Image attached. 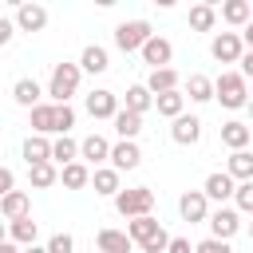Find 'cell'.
I'll return each instance as SVG.
<instances>
[{
	"label": "cell",
	"instance_id": "cell-1",
	"mask_svg": "<svg viewBox=\"0 0 253 253\" xmlns=\"http://www.w3.org/2000/svg\"><path fill=\"white\" fill-rule=\"evenodd\" d=\"M213 87H217V103H221L225 111H241V107H249V99H253L241 71H221V75L213 79Z\"/></svg>",
	"mask_w": 253,
	"mask_h": 253
},
{
	"label": "cell",
	"instance_id": "cell-2",
	"mask_svg": "<svg viewBox=\"0 0 253 253\" xmlns=\"http://www.w3.org/2000/svg\"><path fill=\"white\" fill-rule=\"evenodd\" d=\"M79 79H83V67L79 63H55L51 67V79H47L51 103H71V95L79 91Z\"/></svg>",
	"mask_w": 253,
	"mask_h": 253
},
{
	"label": "cell",
	"instance_id": "cell-3",
	"mask_svg": "<svg viewBox=\"0 0 253 253\" xmlns=\"http://www.w3.org/2000/svg\"><path fill=\"white\" fill-rule=\"evenodd\" d=\"M115 210H119L126 221H134V217H150V210H154V190H150V186L123 190V194L115 198Z\"/></svg>",
	"mask_w": 253,
	"mask_h": 253
},
{
	"label": "cell",
	"instance_id": "cell-4",
	"mask_svg": "<svg viewBox=\"0 0 253 253\" xmlns=\"http://www.w3.org/2000/svg\"><path fill=\"white\" fill-rule=\"evenodd\" d=\"M150 40H154V32H150L146 20H123V24L115 28V47L126 51V55H130V51H142Z\"/></svg>",
	"mask_w": 253,
	"mask_h": 253
},
{
	"label": "cell",
	"instance_id": "cell-5",
	"mask_svg": "<svg viewBox=\"0 0 253 253\" xmlns=\"http://www.w3.org/2000/svg\"><path fill=\"white\" fill-rule=\"evenodd\" d=\"M245 51H249V47H245L241 32H217V36L210 40V55H213L217 63H241Z\"/></svg>",
	"mask_w": 253,
	"mask_h": 253
},
{
	"label": "cell",
	"instance_id": "cell-6",
	"mask_svg": "<svg viewBox=\"0 0 253 253\" xmlns=\"http://www.w3.org/2000/svg\"><path fill=\"white\" fill-rule=\"evenodd\" d=\"M178 213H182V221H190V225H198V221H210V198H206V190H186L182 198H178Z\"/></svg>",
	"mask_w": 253,
	"mask_h": 253
},
{
	"label": "cell",
	"instance_id": "cell-7",
	"mask_svg": "<svg viewBox=\"0 0 253 253\" xmlns=\"http://www.w3.org/2000/svg\"><path fill=\"white\" fill-rule=\"evenodd\" d=\"M210 237H217V241H229L237 229H241V213H237V206H217L213 213H210Z\"/></svg>",
	"mask_w": 253,
	"mask_h": 253
},
{
	"label": "cell",
	"instance_id": "cell-8",
	"mask_svg": "<svg viewBox=\"0 0 253 253\" xmlns=\"http://www.w3.org/2000/svg\"><path fill=\"white\" fill-rule=\"evenodd\" d=\"M83 107H87V115H91V119H111V123H115V115L123 111V107H119V95H115V91H107V87H95V91L87 95V103H83Z\"/></svg>",
	"mask_w": 253,
	"mask_h": 253
},
{
	"label": "cell",
	"instance_id": "cell-9",
	"mask_svg": "<svg viewBox=\"0 0 253 253\" xmlns=\"http://www.w3.org/2000/svg\"><path fill=\"white\" fill-rule=\"evenodd\" d=\"M202 190H206V198H210V202L225 206V202H229V198L237 194V182H233V178H229L225 170H213V174H210V178L202 182Z\"/></svg>",
	"mask_w": 253,
	"mask_h": 253
},
{
	"label": "cell",
	"instance_id": "cell-10",
	"mask_svg": "<svg viewBox=\"0 0 253 253\" xmlns=\"http://www.w3.org/2000/svg\"><path fill=\"white\" fill-rule=\"evenodd\" d=\"M138 55H142V63H150V71H162V67H170V59H174V43L162 40V36H154Z\"/></svg>",
	"mask_w": 253,
	"mask_h": 253
},
{
	"label": "cell",
	"instance_id": "cell-11",
	"mask_svg": "<svg viewBox=\"0 0 253 253\" xmlns=\"http://www.w3.org/2000/svg\"><path fill=\"white\" fill-rule=\"evenodd\" d=\"M111 150H115V146H111L103 134H87V138L79 142V162H87V166H95V170H99V162H107V158H111Z\"/></svg>",
	"mask_w": 253,
	"mask_h": 253
},
{
	"label": "cell",
	"instance_id": "cell-12",
	"mask_svg": "<svg viewBox=\"0 0 253 253\" xmlns=\"http://www.w3.org/2000/svg\"><path fill=\"white\" fill-rule=\"evenodd\" d=\"M170 138H174L178 146H194V142H202V119H198V115H182V119H174Z\"/></svg>",
	"mask_w": 253,
	"mask_h": 253
},
{
	"label": "cell",
	"instance_id": "cell-13",
	"mask_svg": "<svg viewBox=\"0 0 253 253\" xmlns=\"http://www.w3.org/2000/svg\"><path fill=\"white\" fill-rule=\"evenodd\" d=\"M16 28L20 32H43L47 28V8L43 4H20L16 8Z\"/></svg>",
	"mask_w": 253,
	"mask_h": 253
},
{
	"label": "cell",
	"instance_id": "cell-14",
	"mask_svg": "<svg viewBox=\"0 0 253 253\" xmlns=\"http://www.w3.org/2000/svg\"><path fill=\"white\" fill-rule=\"evenodd\" d=\"M221 142H225L229 150H249V142H253V126L229 119V123H221Z\"/></svg>",
	"mask_w": 253,
	"mask_h": 253
},
{
	"label": "cell",
	"instance_id": "cell-15",
	"mask_svg": "<svg viewBox=\"0 0 253 253\" xmlns=\"http://www.w3.org/2000/svg\"><path fill=\"white\" fill-rule=\"evenodd\" d=\"M95 245H99V253H130L134 249V241H130L126 229H99Z\"/></svg>",
	"mask_w": 253,
	"mask_h": 253
},
{
	"label": "cell",
	"instance_id": "cell-16",
	"mask_svg": "<svg viewBox=\"0 0 253 253\" xmlns=\"http://www.w3.org/2000/svg\"><path fill=\"white\" fill-rule=\"evenodd\" d=\"M12 99H16L20 107L36 111V107L43 103V87H40L36 79H16V83H12Z\"/></svg>",
	"mask_w": 253,
	"mask_h": 253
},
{
	"label": "cell",
	"instance_id": "cell-17",
	"mask_svg": "<svg viewBox=\"0 0 253 253\" xmlns=\"http://www.w3.org/2000/svg\"><path fill=\"white\" fill-rule=\"evenodd\" d=\"M126 233H130V241L142 249V245H150V241L162 233V225H158L154 213H150V217H134V221H126Z\"/></svg>",
	"mask_w": 253,
	"mask_h": 253
},
{
	"label": "cell",
	"instance_id": "cell-18",
	"mask_svg": "<svg viewBox=\"0 0 253 253\" xmlns=\"http://www.w3.org/2000/svg\"><path fill=\"white\" fill-rule=\"evenodd\" d=\"M142 162V150H138V142H115V150H111V166L123 174V170H134Z\"/></svg>",
	"mask_w": 253,
	"mask_h": 253
},
{
	"label": "cell",
	"instance_id": "cell-19",
	"mask_svg": "<svg viewBox=\"0 0 253 253\" xmlns=\"http://www.w3.org/2000/svg\"><path fill=\"white\" fill-rule=\"evenodd\" d=\"M91 186H95V194H103V198H119V194H123L115 166H99V170L91 174Z\"/></svg>",
	"mask_w": 253,
	"mask_h": 253
},
{
	"label": "cell",
	"instance_id": "cell-20",
	"mask_svg": "<svg viewBox=\"0 0 253 253\" xmlns=\"http://www.w3.org/2000/svg\"><path fill=\"white\" fill-rule=\"evenodd\" d=\"M28 210H32V202H28V194H24V190H12V194H4V198H0V213H4L8 221L32 217Z\"/></svg>",
	"mask_w": 253,
	"mask_h": 253
},
{
	"label": "cell",
	"instance_id": "cell-21",
	"mask_svg": "<svg viewBox=\"0 0 253 253\" xmlns=\"http://www.w3.org/2000/svg\"><path fill=\"white\" fill-rule=\"evenodd\" d=\"M146 87H150L154 95H166V91H182V75H178L174 67H162V71H150V75H146Z\"/></svg>",
	"mask_w": 253,
	"mask_h": 253
},
{
	"label": "cell",
	"instance_id": "cell-22",
	"mask_svg": "<svg viewBox=\"0 0 253 253\" xmlns=\"http://www.w3.org/2000/svg\"><path fill=\"white\" fill-rule=\"evenodd\" d=\"M154 107H158V115L162 119H182L186 115V95L182 91H166V95H154Z\"/></svg>",
	"mask_w": 253,
	"mask_h": 253
},
{
	"label": "cell",
	"instance_id": "cell-23",
	"mask_svg": "<svg viewBox=\"0 0 253 253\" xmlns=\"http://www.w3.org/2000/svg\"><path fill=\"white\" fill-rule=\"evenodd\" d=\"M138 130H142V115H134V111L123 107V111L115 115V134H119V142H134Z\"/></svg>",
	"mask_w": 253,
	"mask_h": 253
},
{
	"label": "cell",
	"instance_id": "cell-24",
	"mask_svg": "<svg viewBox=\"0 0 253 253\" xmlns=\"http://www.w3.org/2000/svg\"><path fill=\"white\" fill-rule=\"evenodd\" d=\"M51 146H55V142H47V134H28V138H24V158H28V166L51 162Z\"/></svg>",
	"mask_w": 253,
	"mask_h": 253
},
{
	"label": "cell",
	"instance_id": "cell-25",
	"mask_svg": "<svg viewBox=\"0 0 253 253\" xmlns=\"http://www.w3.org/2000/svg\"><path fill=\"white\" fill-rule=\"evenodd\" d=\"M225 174H229L233 182H253V150H233Z\"/></svg>",
	"mask_w": 253,
	"mask_h": 253
},
{
	"label": "cell",
	"instance_id": "cell-26",
	"mask_svg": "<svg viewBox=\"0 0 253 253\" xmlns=\"http://www.w3.org/2000/svg\"><path fill=\"white\" fill-rule=\"evenodd\" d=\"M221 20L233 24V28H245V24L253 20V4H249V0H225V4H221Z\"/></svg>",
	"mask_w": 253,
	"mask_h": 253
},
{
	"label": "cell",
	"instance_id": "cell-27",
	"mask_svg": "<svg viewBox=\"0 0 253 253\" xmlns=\"http://www.w3.org/2000/svg\"><path fill=\"white\" fill-rule=\"evenodd\" d=\"M79 67H83V71H91V75H103V71L111 67V59H107V47H99V43H87V47H83V55H79Z\"/></svg>",
	"mask_w": 253,
	"mask_h": 253
},
{
	"label": "cell",
	"instance_id": "cell-28",
	"mask_svg": "<svg viewBox=\"0 0 253 253\" xmlns=\"http://www.w3.org/2000/svg\"><path fill=\"white\" fill-rule=\"evenodd\" d=\"M186 95H190L194 103H210V99H217V87H213L210 75H198V71H194V75L186 79Z\"/></svg>",
	"mask_w": 253,
	"mask_h": 253
},
{
	"label": "cell",
	"instance_id": "cell-29",
	"mask_svg": "<svg viewBox=\"0 0 253 253\" xmlns=\"http://www.w3.org/2000/svg\"><path fill=\"white\" fill-rule=\"evenodd\" d=\"M91 174H95V170H91L87 162H71V166L59 170V182H63L67 190H83V186H91Z\"/></svg>",
	"mask_w": 253,
	"mask_h": 253
},
{
	"label": "cell",
	"instance_id": "cell-30",
	"mask_svg": "<svg viewBox=\"0 0 253 253\" xmlns=\"http://www.w3.org/2000/svg\"><path fill=\"white\" fill-rule=\"evenodd\" d=\"M154 107V91L146 87V83H134V87H126V111H134V115H146Z\"/></svg>",
	"mask_w": 253,
	"mask_h": 253
},
{
	"label": "cell",
	"instance_id": "cell-31",
	"mask_svg": "<svg viewBox=\"0 0 253 253\" xmlns=\"http://www.w3.org/2000/svg\"><path fill=\"white\" fill-rule=\"evenodd\" d=\"M51 162L63 170V166H71V162H79V142L71 138V134H63V138H55V146H51Z\"/></svg>",
	"mask_w": 253,
	"mask_h": 253
},
{
	"label": "cell",
	"instance_id": "cell-32",
	"mask_svg": "<svg viewBox=\"0 0 253 253\" xmlns=\"http://www.w3.org/2000/svg\"><path fill=\"white\" fill-rule=\"evenodd\" d=\"M36 233H40V225L32 221V217H20V221H8V241H16V245H36Z\"/></svg>",
	"mask_w": 253,
	"mask_h": 253
},
{
	"label": "cell",
	"instance_id": "cell-33",
	"mask_svg": "<svg viewBox=\"0 0 253 253\" xmlns=\"http://www.w3.org/2000/svg\"><path fill=\"white\" fill-rule=\"evenodd\" d=\"M213 24H217V8H213L210 0L190 8V28H194V32H213Z\"/></svg>",
	"mask_w": 253,
	"mask_h": 253
},
{
	"label": "cell",
	"instance_id": "cell-34",
	"mask_svg": "<svg viewBox=\"0 0 253 253\" xmlns=\"http://www.w3.org/2000/svg\"><path fill=\"white\" fill-rule=\"evenodd\" d=\"M32 134H55V103H40L32 111Z\"/></svg>",
	"mask_w": 253,
	"mask_h": 253
},
{
	"label": "cell",
	"instance_id": "cell-35",
	"mask_svg": "<svg viewBox=\"0 0 253 253\" xmlns=\"http://www.w3.org/2000/svg\"><path fill=\"white\" fill-rule=\"evenodd\" d=\"M28 178H32L36 190H47V186L59 182V170H55V162H36V166H28Z\"/></svg>",
	"mask_w": 253,
	"mask_h": 253
},
{
	"label": "cell",
	"instance_id": "cell-36",
	"mask_svg": "<svg viewBox=\"0 0 253 253\" xmlns=\"http://www.w3.org/2000/svg\"><path fill=\"white\" fill-rule=\"evenodd\" d=\"M71 126H75V107L71 103H55V134L63 138Z\"/></svg>",
	"mask_w": 253,
	"mask_h": 253
},
{
	"label": "cell",
	"instance_id": "cell-37",
	"mask_svg": "<svg viewBox=\"0 0 253 253\" xmlns=\"http://www.w3.org/2000/svg\"><path fill=\"white\" fill-rule=\"evenodd\" d=\"M233 206H237V213H253V182H237Z\"/></svg>",
	"mask_w": 253,
	"mask_h": 253
},
{
	"label": "cell",
	"instance_id": "cell-38",
	"mask_svg": "<svg viewBox=\"0 0 253 253\" xmlns=\"http://www.w3.org/2000/svg\"><path fill=\"white\" fill-rule=\"evenodd\" d=\"M47 253H75V237L63 233V229L51 233V237H47Z\"/></svg>",
	"mask_w": 253,
	"mask_h": 253
},
{
	"label": "cell",
	"instance_id": "cell-39",
	"mask_svg": "<svg viewBox=\"0 0 253 253\" xmlns=\"http://www.w3.org/2000/svg\"><path fill=\"white\" fill-rule=\"evenodd\" d=\"M194 253H233V249H229V241L206 237V241H198V245H194Z\"/></svg>",
	"mask_w": 253,
	"mask_h": 253
},
{
	"label": "cell",
	"instance_id": "cell-40",
	"mask_svg": "<svg viewBox=\"0 0 253 253\" xmlns=\"http://www.w3.org/2000/svg\"><path fill=\"white\" fill-rule=\"evenodd\" d=\"M12 190H16V174L4 166V170H0V198H4V194H12Z\"/></svg>",
	"mask_w": 253,
	"mask_h": 253
},
{
	"label": "cell",
	"instance_id": "cell-41",
	"mask_svg": "<svg viewBox=\"0 0 253 253\" xmlns=\"http://www.w3.org/2000/svg\"><path fill=\"white\" fill-rule=\"evenodd\" d=\"M166 253H194V245H190V241H186V237H174V241H170V249H166Z\"/></svg>",
	"mask_w": 253,
	"mask_h": 253
},
{
	"label": "cell",
	"instance_id": "cell-42",
	"mask_svg": "<svg viewBox=\"0 0 253 253\" xmlns=\"http://www.w3.org/2000/svg\"><path fill=\"white\" fill-rule=\"evenodd\" d=\"M12 32H16V20H0V43H8Z\"/></svg>",
	"mask_w": 253,
	"mask_h": 253
},
{
	"label": "cell",
	"instance_id": "cell-43",
	"mask_svg": "<svg viewBox=\"0 0 253 253\" xmlns=\"http://www.w3.org/2000/svg\"><path fill=\"white\" fill-rule=\"evenodd\" d=\"M241 75H245V79L253 75V51H245V55H241Z\"/></svg>",
	"mask_w": 253,
	"mask_h": 253
},
{
	"label": "cell",
	"instance_id": "cell-44",
	"mask_svg": "<svg viewBox=\"0 0 253 253\" xmlns=\"http://www.w3.org/2000/svg\"><path fill=\"white\" fill-rule=\"evenodd\" d=\"M241 40H245V47H249V51H253V20H249V24H245V28H241Z\"/></svg>",
	"mask_w": 253,
	"mask_h": 253
},
{
	"label": "cell",
	"instance_id": "cell-45",
	"mask_svg": "<svg viewBox=\"0 0 253 253\" xmlns=\"http://www.w3.org/2000/svg\"><path fill=\"white\" fill-rule=\"evenodd\" d=\"M0 253H24V249H20L16 241H0Z\"/></svg>",
	"mask_w": 253,
	"mask_h": 253
},
{
	"label": "cell",
	"instance_id": "cell-46",
	"mask_svg": "<svg viewBox=\"0 0 253 253\" xmlns=\"http://www.w3.org/2000/svg\"><path fill=\"white\" fill-rule=\"evenodd\" d=\"M24 253H47V245H28Z\"/></svg>",
	"mask_w": 253,
	"mask_h": 253
},
{
	"label": "cell",
	"instance_id": "cell-47",
	"mask_svg": "<svg viewBox=\"0 0 253 253\" xmlns=\"http://www.w3.org/2000/svg\"><path fill=\"white\" fill-rule=\"evenodd\" d=\"M245 111H249V126H253V99H249V107H245Z\"/></svg>",
	"mask_w": 253,
	"mask_h": 253
},
{
	"label": "cell",
	"instance_id": "cell-48",
	"mask_svg": "<svg viewBox=\"0 0 253 253\" xmlns=\"http://www.w3.org/2000/svg\"><path fill=\"white\" fill-rule=\"evenodd\" d=\"M249 237H253V221H249Z\"/></svg>",
	"mask_w": 253,
	"mask_h": 253
}]
</instances>
